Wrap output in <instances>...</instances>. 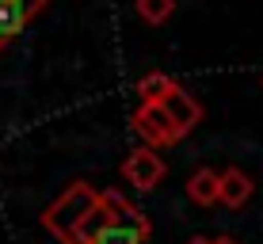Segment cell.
Instances as JSON below:
<instances>
[{"instance_id": "obj_1", "label": "cell", "mask_w": 263, "mask_h": 244, "mask_svg": "<svg viewBox=\"0 0 263 244\" xmlns=\"http://www.w3.org/2000/svg\"><path fill=\"white\" fill-rule=\"evenodd\" d=\"M96 206H99V191H96V187H88L84 179H77V183H69L65 191L53 198V206L42 214V225H46L53 237L65 244L72 233L80 229V221L96 210Z\"/></svg>"}, {"instance_id": "obj_2", "label": "cell", "mask_w": 263, "mask_h": 244, "mask_svg": "<svg viewBox=\"0 0 263 244\" xmlns=\"http://www.w3.org/2000/svg\"><path fill=\"white\" fill-rule=\"evenodd\" d=\"M130 126H134V134H138V138H141L149 149H157V145H172V141L183 138V130L172 122V115H168L160 103H141L138 111H134Z\"/></svg>"}, {"instance_id": "obj_3", "label": "cell", "mask_w": 263, "mask_h": 244, "mask_svg": "<svg viewBox=\"0 0 263 244\" xmlns=\"http://www.w3.org/2000/svg\"><path fill=\"white\" fill-rule=\"evenodd\" d=\"M50 0H0V50L12 39H20L27 31V23L39 12H46Z\"/></svg>"}, {"instance_id": "obj_4", "label": "cell", "mask_w": 263, "mask_h": 244, "mask_svg": "<svg viewBox=\"0 0 263 244\" xmlns=\"http://www.w3.org/2000/svg\"><path fill=\"white\" fill-rule=\"evenodd\" d=\"M122 179H126V183H134L138 191H153V187L164 179V160H160L149 145L134 149L130 157L122 160Z\"/></svg>"}, {"instance_id": "obj_5", "label": "cell", "mask_w": 263, "mask_h": 244, "mask_svg": "<svg viewBox=\"0 0 263 244\" xmlns=\"http://www.w3.org/2000/svg\"><path fill=\"white\" fill-rule=\"evenodd\" d=\"M160 107H164V111L172 115V122L179 126V130H195L198 122H202V103H198V99L187 92V88H179V84H172V92L160 99Z\"/></svg>"}, {"instance_id": "obj_6", "label": "cell", "mask_w": 263, "mask_h": 244, "mask_svg": "<svg viewBox=\"0 0 263 244\" xmlns=\"http://www.w3.org/2000/svg\"><path fill=\"white\" fill-rule=\"evenodd\" d=\"M187 198L198 206H214L221 202V172L214 168H198L191 179H187Z\"/></svg>"}, {"instance_id": "obj_7", "label": "cell", "mask_w": 263, "mask_h": 244, "mask_svg": "<svg viewBox=\"0 0 263 244\" xmlns=\"http://www.w3.org/2000/svg\"><path fill=\"white\" fill-rule=\"evenodd\" d=\"M248 198H252V179L240 168L221 172V202L225 206H244Z\"/></svg>"}, {"instance_id": "obj_8", "label": "cell", "mask_w": 263, "mask_h": 244, "mask_svg": "<svg viewBox=\"0 0 263 244\" xmlns=\"http://www.w3.org/2000/svg\"><path fill=\"white\" fill-rule=\"evenodd\" d=\"M149 240V229L145 225H134V221H111L103 233H99L96 244H145Z\"/></svg>"}, {"instance_id": "obj_9", "label": "cell", "mask_w": 263, "mask_h": 244, "mask_svg": "<svg viewBox=\"0 0 263 244\" xmlns=\"http://www.w3.org/2000/svg\"><path fill=\"white\" fill-rule=\"evenodd\" d=\"M172 80L168 73H145L141 80H138V96H141V103H160L168 92H172Z\"/></svg>"}, {"instance_id": "obj_10", "label": "cell", "mask_w": 263, "mask_h": 244, "mask_svg": "<svg viewBox=\"0 0 263 244\" xmlns=\"http://www.w3.org/2000/svg\"><path fill=\"white\" fill-rule=\"evenodd\" d=\"M134 8H138V15H141L145 23H153V27H157V23H164L168 15L176 12V0H138Z\"/></svg>"}, {"instance_id": "obj_11", "label": "cell", "mask_w": 263, "mask_h": 244, "mask_svg": "<svg viewBox=\"0 0 263 244\" xmlns=\"http://www.w3.org/2000/svg\"><path fill=\"white\" fill-rule=\"evenodd\" d=\"M214 244H237V240H233V237H217Z\"/></svg>"}, {"instance_id": "obj_12", "label": "cell", "mask_w": 263, "mask_h": 244, "mask_svg": "<svg viewBox=\"0 0 263 244\" xmlns=\"http://www.w3.org/2000/svg\"><path fill=\"white\" fill-rule=\"evenodd\" d=\"M187 244H214V240H202V237H195V240H187Z\"/></svg>"}]
</instances>
